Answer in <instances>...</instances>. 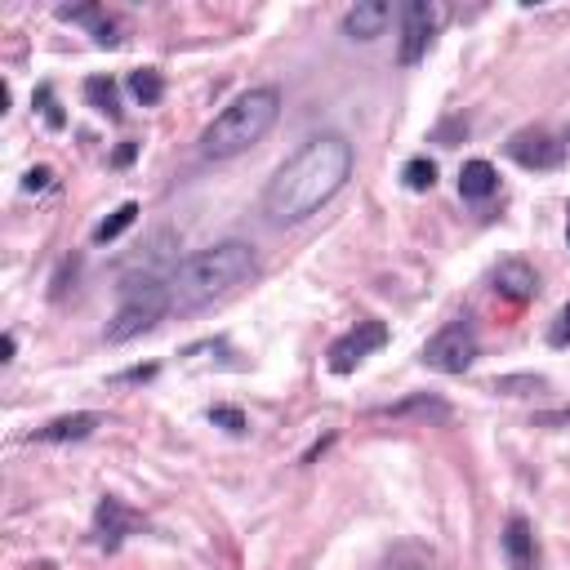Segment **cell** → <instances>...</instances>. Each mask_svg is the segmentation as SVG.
Instances as JSON below:
<instances>
[{
    "label": "cell",
    "mask_w": 570,
    "mask_h": 570,
    "mask_svg": "<svg viewBox=\"0 0 570 570\" xmlns=\"http://www.w3.org/2000/svg\"><path fill=\"white\" fill-rule=\"evenodd\" d=\"M347 178H352V142L338 134H316L272 174L263 191V214L276 227L303 223L325 200H334Z\"/></svg>",
    "instance_id": "6da1fadb"
},
{
    "label": "cell",
    "mask_w": 570,
    "mask_h": 570,
    "mask_svg": "<svg viewBox=\"0 0 570 570\" xmlns=\"http://www.w3.org/2000/svg\"><path fill=\"white\" fill-rule=\"evenodd\" d=\"M258 272V258H254V245L245 240H218L191 258H183L169 276V312L178 316H191L218 298H227L232 289L249 285Z\"/></svg>",
    "instance_id": "7a4b0ae2"
},
{
    "label": "cell",
    "mask_w": 570,
    "mask_h": 570,
    "mask_svg": "<svg viewBox=\"0 0 570 570\" xmlns=\"http://www.w3.org/2000/svg\"><path fill=\"white\" fill-rule=\"evenodd\" d=\"M281 116V89L276 85H254L245 94H236L200 134V156L205 160H232L240 151H249Z\"/></svg>",
    "instance_id": "3957f363"
},
{
    "label": "cell",
    "mask_w": 570,
    "mask_h": 570,
    "mask_svg": "<svg viewBox=\"0 0 570 570\" xmlns=\"http://www.w3.org/2000/svg\"><path fill=\"white\" fill-rule=\"evenodd\" d=\"M165 312H169V281H156V276L125 281L120 285V307L107 321V343H129V338L147 334Z\"/></svg>",
    "instance_id": "277c9868"
},
{
    "label": "cell",
    "mask_w": 570,
    "mask_h": 570,
    "mask_svg": "<svg viewBox=\"0 0 570 570\" xmlns=\"http://www.w3.org/2000/svg\"><path fill=\"white\" fill-rule=\"evenodd\" d=\"M481 356V343H476V330L468 321H450L445 330H436L423 347V365L441 370V374H463L472 361Z\"/></svg>",
    "instance_id": "5b68a950"
},
{
    "label": "cell",
    "mask_w": 570,
    "mask_h": 570,
    "mask_svg": "<svg viewBox=\"0 0 570 570\" xmlns=\"http://www.w3.org/2000/svg\"><path fill=\"white\" fill-rule=\"evenodd\" d=\"M387 343V325L383 321H356L347 334H338L330 343V370L334 374H352L370 352H379Z\"/></svg>",
    "instance_id": "8992f818"
},
{
    "label": "cell",
    "mask_w": 570,
    "mask_h": 570,
    "mask_svg": "<svg viewBox=\"0 0 570 570\" xmlns=\"http://www.w3.org/2000/svg\"><path fill=\"white\" fill-rule=\"evenodd\" d=\"M432 36H436V9H432L428 0H410V4L401 9V45H396L401 67H414V62L428 53Z\"/></svg>",
    "instance_id": "52a82bcc"
},
{
    "label": "cell",
    "mask_w": 570,
    "mask_h": 570,
    "mask_svg": "<svg viewBox=\"0 0 570 570\" xmlns=\"http://www.w3.org/2000/svg\"><path fill=\"white\" fill-rule=\"evenodd\" d=\"M508 156L525 169H557L566 160V142H557L543 129H521V134L508 138Z\"/></svg>",
    "instance_id": "ba28073f"
},
{
    "label": "cell",
    "mask_w": 570,
    "mask_h": 570,
    "mask_svg": "<svg viewBox=\"0 0 570 570\" xmlns=\"http://www.w3.org/2000/svg\"><path fill=\"white\" fill-rule=\"evenodd\" d=\"M387 22H392V4H383V0H361V4H352V9L343 13V36H352V40H374V36L387 31Z\"/></svg>",
    "instance_id": "9c48e42d"
},
{
    "label": "cell",
    "mask_w": 570,
    "mask_h": 570,
    "mask_svg": "<svg viewBox=\"0 0 570 570\" xmlns=\"http://www.w3.org/2000/svg\"><path fill=\"white\" fill-rule=\"evenodd\" d=\"M534 289H539V276H534L530 263H521V258L499 263V272H494V294H499V298L525 303V298H534Z\"/></svg>",
    "instance_id": "30bf717a"
},
{
    "label": "cell",
    "mask_w": 570,
    "mask_h": 570,
    "mask_svg": "<svg viewBox=\"0 0 570 570\" xmlns=\"http://www.w3.org/2000/svg\"><path fill=\"white\" fill-rule=\"evenodd\" d=\"M503 557L512 570H534L539 566V543H534V530L525 517H508V530H503Z\"/></svg>",
    "instance_id": "8fae6325"
},
{
    "label": "cell",
    "mask_w": 570,
    "mask_h": 570,
    "mask_svg": "<svg viewBox=\"0 0 570 570\" xmlns=\"http://www.w3.org/2000/svg\"><path fill=\"white\" fill-rule=\"evenodd\" d=\"M138 525H142V517L129 512L120 499L107 494V499L98 503V543H102V548H116V543H120L129 530H138Z\"/></svg>",
    "instance_id": "7c38bea8"
},
{
    "label": "cell",
    "mask_w": 570,
    "mask_h": 570,
    "mask_svg": "<svg viewBox=\"0 0 570 570\" xmlns=\"http://www.w3.org/2000/svg\"><path fill=\"white\" fill-rule=\"evenodd\" d=\"M98 423H102V414H89V410H80V414H62V419L36 428V441H85Z\"/></svg>",
    "instance_id": "4fadbf2b"
},
{
    "label": "cell",
    "mask_w": 570,
    "mask_h": 570,
    "mask_svg": "<svg viewBox=\"0 0 570 570\" xmlns=\"http://www.w3.org/2000/svg\"><path fill=\"white\" fill-rule=\"evenodd\" d=\"M494 191H499V174H494L490 160H468V165L459 169V196H463V200H485V196H494Z\"/></svg>",
    "instance_id": "5bb4252c"
},
{
    "label": "cell",
    "mask_w": 570,
    "mask_h": 570,
    "mask_svg": "<svg viewBox=\"0 0 570 570\" xmlns=\"http://www.w3.org/2000/svg\"><path fill=\"white\" fill-rule=\"evenodd\" d=\"M374 414H383V419H436V423H445V419H450V405L436 401V396H428V392H419V396H410V401L379 405Z\"/></svg>",
    "instance_id": "9a60e30c"
},
{
    "label": "cell",
    "mask_w": 570,
    "mask_h": 570,
    "mask_svg": "<svg viewBox=\"0 0 570 570\" xmlns=\"http://www.w3.org/2000/svg\"><path fill=\"white\" fill-rule=\"evenodd\" d=\"M129 89H134V98H138L142 107H156V102L165 98V80H160L156 67H138V71L129 76Z\"/></svg>",
    "instance_id": "2e32d148"
},
{
    "label": "cell",
    "mask_w": 570,
    "mask_h": 570,
    "mask_svg": "<svg viewBox=\"0 0 570 570\" xmlns=\"http://www.w3.org/2000/svg\"><path fill=\"white\" fill-rule=\"evenodd\" d=\"M85 98H89V107L94 111H102V116H120V102H116V85L107 80V76H89L85 80Z\"/></svg>",
    "instance_id": "e0dca14e"
},
{
    "label": "cell",
    "mask_w": 570,
    "mask_h": 570,
    "mask_svg": "<svg viewBox=\"0 0 570 570\" xmlns=\"http://www.w3.org/2000/svg\"><path fill=\"white\" fill-rule=\"evenodd\" d=\"M401 178H405V187H410V191H428V187L436 183V165H432L428 156H414V160H405Z\"/></svg>",
    "instance_id": "ac0fdd59"
},
{
    "label": "cell",
    "mask_w": 570,
    "mask_h": 570,
    "mask_svg": "<svg viewBox=\"0 0 570 570\" xmlns=\"http://www.w3.org/2000/svg\"><path fill=\"white\" fill-rule=\"evenodd\" d=\"M134 218H138V205H134V200H125V205H120V209H116L107 223H98V227H94V240H116V236H120V232H125Z\"/></svg>",
    "instance_id": "d6986e66"
},
{
    "label": "cell",
    "mask_w": 570,
    "mask_h": 570,
    "mask_svg": "<svg viewBox=\"0 0 570 570\" xmlns=\"http://www.w3.org/2000/svg\"><path fill=\"white\" fill-rule=\"evenodd\" d=\"M209 419H214L218 428H227V432H245V414H240L236 405H214Z\"/></svg>",
    "instance_id": "ffe728a7"
},
{
    "label": "cell",
    "mask_w": 570,
    "mask_h": 570,
    "mask_svg": "<svg viewBox=\"0 0 570 570\" xmlns=\"http://www.w3.org/2000/svg\"><path fill=\"white\" fill-rule=\"evenodd\" d=\"M548 343H552V347H570V303H566V307H561V316L552 321Z\"/></svg>",
    "instance_id": "44dd1931"
},
{
    "label": "cell",
    "mask_w": 570,
    "mask_h": 570,
    "mask_svg": "<svg viewBox=\"0 0 570 570\" xmlns=\"http://www.w3.org/2000/svg\"><path fill=\"white\" fill-rule=\"evenodd\" d=\"M517 387H543V379H530V374H521V379H494V392H508V396H521Z\"/></svg>",
    "instance_id": "7402d4cb"
},
{
    "label": "cell",
    "mask_w": 570,
    "mask_h": 570,
    "mask_svg": "<svg viewBox=\"0 0 570 570\" xmlns=\"http://www.w3.org/2000/svg\"><path fill=\"white\" fill-rule=\"evenodd\" d=\"M534 423H539V428H557V423H561V428H570V410H557V414H534Z\"/></svg>",
    "instance_id": "603a6c76"
},
{
    "label": "cell",
    "mask_w": 570,
    "mask_h": 570,
    "mask_svg": "<svg viewBox=\"0 0 570 570\" xmlns=\"http://www.w3.org/2000/svg\"><path fill=\"white\" fill-rule=\"evenodd\" d=\"M22 187H27V191H40V187H49V169H31Z\"/></svg>",
    "instance_id": "cb8c5ba5"
},
{
    "label": "cell",
    "mask_w": 570,
    "mask_h": 570,
    "mask_svg": "<svg viewBox=\"0 0 570 570\" xmlns=\"http://www.w3.org/2000/svg\"><path fill=\"white\" fill-rule=\"evenodd\" d=\"M156 374V365H142V370H125L120 379H151Z\"/></svg>",
    "instance_id": "d4e9b609"
},
{
    "label": "cell",
    "mask_w": 570,
    "mask_h": 570,
    "mask_svg": "<svg viewBox=\"0 0 570 570\" xmlns=\"http://www.w3.org/2000/svg\"><path fill=\"white\" fill-rule=\"evenodd\" d=\"M566 138H570V129H566Z\"/></svg>",
    "instance_id": "484cf974"
}]
</instances>
